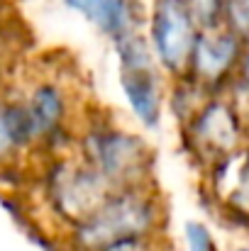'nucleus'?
Returning a JSON list of instances; mask_svg holds the SVG:
<instances>
[{
	"label": "nucleus",
	"instance_id": "nucleus-12",
	"mask_svg": "<svg viewBox=\"0 0 249 251\" xmlns=\"http://www.w3.org/2000/svg\"><path fill=\"white\" fill-rule=\"evenodd\" d=\"M186 5L193 12L200 29H210V27L225 25L230 0H186Z\"/></svg>",
	"mask_w": 249,
	"mask_h": 251
},
{
	"label": "nucleus",
	"instance_id": "nucleus-11",
	"mask_svg": "<svg viewBox=\"0 0 249 251\" xmlns=\"http://www.w3.org/2000/svg\"><path fill=\"white\" fill-rule=\"evenodd\" d=\"M25 47V27L22 22L5 7H0V76L5 66H12Z\"/></svg>",
	"mask_w": 249,
	"mask_h": 251
},
{
	"label": "nucleus",
	"instance_id": "nucleus-1",
	"mask_svg": "<svg viewBox=\"0 0 249 251\" xmlns=\"http://www.w3.org/2000/svg\"><path fill=\"white\" fill-rule=\"evenodd\" d=\"M166 220L157 183L120 188L64 237V244L69 251H166Z\"/></svg>",
	"mask_w": 249,
	"mask_h": 251
},
{
	"label": "nucleus",
	"instance_id": "nucleus-3",
	"mask_svg": "<svg viewBox=\"0 0 249 251\" xmlns=\"http://www.w3.org/2000/svg\"><path fill=\"white\" fill-rule=\"evenodd\" d=\"M178 132L181 147L198 173L249 144V120L230 93L208 95L178 122Z\"/></svg>",
	"mask_w": 249,
	"mask_h": 251
},
{
	"label": "nucleus",
	"instance_id": "nucleus-9",
	"mask_svg": "<svg viewBox=\"0 0 249 251\" xmlns=\"http://www.w3.org/2000/svg\"><path fill=\"white\" fill-rule=\"evenodd\" d=\"M64 2L112 44L135 32H142V25L147 22V12L139 0H64Z\"/></svg>",
	"mask_w": 249,
	"mask_h": 251
},
{
	"label": "nucleus",
	"instance_id": "nucleus-7",
	"mask_svg": "<svg viewBox=\"0 0 249 251\" xmlns=\"http://www.w3.org/2000/svg\"><path fill=\"white\" fill-rule=\"evenodd\" d=\"M245 44L247 42L237 32H232L227 25L200 29L188 74L183 78L195 83L208 95L227 93L237 76Z\"/></svg>",
	"mask_w": 249,
	"mask_h": 251
},
{
	"label": "nucleus",
	"instance_id": "nucleus-13",
	"mask_svg": "<svg viewBox=\"0 0 249 251\" xmlns=\"http://www.w3.org/2000/svg\"><path fill=\"white\" fill-rule=\"evenodd\" d=\"M183 242H186V251H222L213 229L198 220H188L183 225Z\"/></svg>",
	"mask_w": 249,
	"mask_h": 251
},
{
	"label": "nucleus",
	"instance_id": "nucleus-15",
	"mask_svg": "<svg viewBox=\"0 0 249 251\" xmlns=\"http://www.w3.org/2000/svg\"><path fill=\"white\" fill-rule=\"evenodd\" d=\"M235 251H249V244H247V247H237Z\"/></svg>",
	"mask_w": 249,
	"mask_h": 251
},
{
	"label": "nucleus",
	"instance_id": "nucleus-4",
	"mask_svg": "<svg viewBox=\"0 0 249 251\" xmlns=\"http://www.w3.org/2000/svg\"><path fill=\"white\" fill-rule=\"evenodd\" d=\"M42 188L47 207L54 222L61 227L64 237L83 220H88L115 190L88 161H83L76 149L44 161Z\"/></svg>",
	"mask_w": 249,
	"mask_h": 251
},
{
	"label": "nucleus",
	"instance_id": "nucleus-8",
	"mask_svg": "<svg viewBox=\"0 0 249 251\" xmlns=\"http://www.w3.org/2000/svg\"><path fill=\"white\" fill-rule=\"evenodd\" d=\"M200 193L215 215L249 229V144L200 171Z\"/></svg>",
	"mask_w": 249,
	"mask_h": 251
},
{
	"label": "nucleus",
	"instance_id": "nucleus-10",
	"mask_svg": "<svg viewBox=\"0 0 249 251\" xmlns=\"http://www.w3.org/2000/svg\"><path fill=\"white\" fill-rule=\"evenodd\" d=\"M37 156L42 149L20 95L0 98V168H17Z\"/></svg>",
	"mask_w": 249,
	"mask_h": 251
},
{
	"label": "nucleus",
	"instance_id": "nucleus-2",
	"mask_svg": "<svg viewBox=\"0 0 249 251\" xmlns=\"http://www.w3.org/2000/svg\"><path fill=\"white\" fill-rule=\"evenodd\" d=\"M74 149L115 190L154 183V149L139 132L117 122L108 110L88 107Z\"/></svg>",
	"mask_w": 249,
	"mask_h": 251
},
{
	"label": "nucleus",
	"instance_id": "nucleus-14",
	"mask_svg": "<svg viewBox=\"0 0 249 251\" xmlns=\"http://www.w3.org/2000/svg\"><path fill=\"white\" fill-rule=\"evenodd\" d=\"M225 25L249 42V0H230Z\"/></svg>",
	"mask_w": 249,
	"mask_h": 251
},
{
	"label": "nucleus",
	"instance_id": "nucleus-6",
	"mask_svg": "<svg viewBox=\"0 0 249 251\" xmlns=\"http://www.w3.org/2000/svg\"><path fill=\"white\" fill-rule=\"evenodd\" d=\"M144 25L147 42L166 78H183L200 34V25L195 22L186 0H152Z\"/></svg>",
	"mask_w": 249,
	"mask_h": 251
},
{
	"label": "nucleus",
	"instance_id": "nucleus-5",
	"mask_svg": "<svg viewBox=\"0 0 249 251\" xmlns=\"http://www.w3.org/2000/svg\"><path fill=\"white\" fill-rule=\"evenodd\" d=\"M117 56L120 90L142 127H159L166 102V74L162 71L144 32H135L112 44Z\"/></svg>",
	"mask_w": 249,
	"mask_h": 251
}]
</instances>
